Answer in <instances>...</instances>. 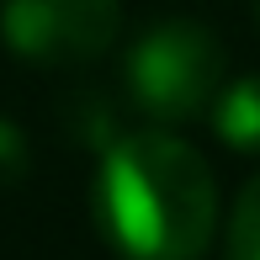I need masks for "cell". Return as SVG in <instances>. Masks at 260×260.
Returning a JSON list of instances; mask_svg holds the SVG:
<instances>
[{
	"mask_svg": "<svg viewBox=\"0 0 260 260\" xmlns=\"http://www.w3.org/2000/svg\"><path fill=\"white\" fill-rule=\"evenodd\" d=\"M96 212L127 260H202L218 229V181L186 138L144 127L106 149Z\"/></svg>",
	"mask_w": 260,
	"mask_h": 260,
	"instance_id": "6da1fadb",
	"label": "cell"
},
{
	"mask_svg": "<svg viewBox=\"0 0 260 260\" xmlns=\"http://www.w3.org/2000/svg\"><path fill=\"white\" fill-rule=\"evenodd\" d=\"M223 75H229V48L218 43L212 27L191 16L154 21L127 48V96L165 133L212 112V101L229 85Z\"/></svg>",
	"mask_w": 260,
	"mask_h": 260,
	"instance_id": "7a4b0ae2",
	"label": "cell"
},
{
	"mask_svg": "<svg viewBox=\"0 0 260 260\" xmlns=\"http://www.w3.org/2000/svg\"><path fill=\"white\" fill-rule=\"evenodd\" d=\"M122 32V0H6L0 38L27 64H90Z\"/></svg>",
	"mask_w": 260,
	"mask_h": 260,
	"instance_id": "3957f363",
	"label": "cell"
},
{
	"mask_svg": "<svg viewBox=\"0 0 260 260\" xmlns=\"http://www.w3.org/2000/svg\"><path fill=\"white\" fill-rule=\"evenodd\" d=\"M207 117H212V127H218V138L229 149H239V154H260V75L229 80Z\"/></svg>",
	"mask_w": 260,
	"mask_h": 260,
	"instance_id": "277c9868",
	"label": "cell"
},
{
	"mask_svg": "<svg viewBox=\"0 0 260 260\" xmlns=\"http://www.w3.org/2000/svg\"><path fill=\"white\" fill-rule=\"evenodd\" d=\"M229 260H260V175L239 191L229 218Z\"/></svg>",
	"mask_w": 260,
	"mask_h": 260,
	"instance_id": "5b68a950",
	"label": "cell"
},
{
	"mask_svg": "<svg viewBox=\"0 0 260 260\" xmlns=\"http://www.w3.org/2000/svg\"><path fill=\"white\" fill-rule=\"evenodd\" d=\"M27 170V138L11 117H0V181H16Z\"/></svg>",
	"mask_w": 260,
	"mask_h": 260,
	"instance_id": "8992f818",
	"label": "cell"
}]
</instances>
